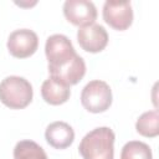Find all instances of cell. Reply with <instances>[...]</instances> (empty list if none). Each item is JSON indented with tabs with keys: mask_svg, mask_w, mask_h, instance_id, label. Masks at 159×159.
Segmentation results:
<instances>
[{
	"mask_svg": "<svg viewBox=\"0 0 159 159\" xmlns=\"http://www.w3.org/2000/svg\"><path fill=\"white\" fill-rule=\"evenodd\" d=\"M45 55L48 62L50 77L57 78L67 86L77 84L86 73V63L77 55L70 39L61 34L51 35L46 40Z\"/></svg>",
	"mask_w": 159,
	"mask_h": 159,
	"instance_id": "cell-1",
	"label": "cell"
},
{
	"mask_svg": "<svg viewBox=\"0 0 159 159\" xmlns=\"http://www.w3.org/2000/svg\"><path fill=\"white\" fill-rule=\"evenodd\" d=\"M114 132L108 127H98L87 133L78 147L83 159H113Z\"/></svg>",
	"mask_w": 159,
	"mask_h": 159,
	"instance_id": "cell-2",
	"label": "cell"
},
{
	"mask_svg": "<svg viewBox=\"0 0 159 159\" xmlns=\"http://www.w3.org/2000/svg\"><path fill=\"white\" fill-rule=\"evenodd\" d=\"M31 83L20 76H9L0 82V101L10 109H22L32 101Z\"/></svg>",
	"mask_w": 159,
	"mask_h": 159,
	"instance_id": "cell-3",
	"label": "cell"
},
{
	"mask_svg": "<svg viewBox=\"0 0 159 159\" xmlns=\"http://www.w3.org/2000/svg\"><path fill=\"white\" fill-rule=\"evenodd\" d=\"M82 106L91 113L106 112L112 104V91L107 82L94 80L88 82L81 93Z\"/></svg>",
	"mask_w": 159,
	"mask_h": 159,
	"instance_id": "cell-4",
	"label": "cell"
},
{
	"mask_svg": "<svg viewBox=\"0 0 159 159\" xmlns=\"http://www.w3.org/2000/svg\"><path fill=\"white\" fill-rule=\"evenodd\" d=\"M63 15L72 25L84 27L94 24L97 19V9L92 1L67 0L63 4Z\"/></svg>",
	"mask_w": 159,
	"mask_h": 159,
	"instance_id": "cell-5",
	"label": "cell"
},
{
	"mask_svg": "<svg viewBox=\"0 0 159 159\" xmlns=\"http://www.w3.org/2000/svg\"><path fill=\"white\" fill-rule=\"evenodd\" d=\"M103 20L112 29L127 30L133 22V10L129 1H106L103 5Z\"/></svg>",
	"mask_w": 159,
	"mask_h": 159,
	"instance_id": "cell-6",
	"label": "cell"
},
{
	"mask_svg": "<svg viewBox=\"0 0 159 159\" xmlns=\"http://www.w3.org/2000/svg\"><path fill=\"white\" fill-rule=\"evenodd\" d=\"M7 50L16 58H27L32 56L39 46L37 35L29 29L15 30L7 39Z\"/></svg>",
	"mask_w": 159,
	"mask_h": 159,
	"instance_id": "cell-7",
	"label": "cell"
},
{
	"mask_svg": "<svg viewBox=\"0 0 159 159\" xmlns=\"http://www.w3.org/2000/svg\"><path fill=\"white\" fill-rule=\"evenodd\" d=\"M77 41L82 50L92 53L101 52L108 43V34L102 25L92 24L80 27L77 31Z\"/></svg>",
	"mask_w": 159,
	"mask_h": 159,
	"instance_id": "cell-8",
	"label": "cell"
},
{
	"mask_svg": "<svg viewBox=\"0 0 159 159\" xmlns=\"http://www.w3.org/2000/svg\"><path fill=\"white\" fill-rule=\"evenodd\" d=\"M45 138L51 147L56 149H66L73 143L75 132L68 123L57 120L47 125Z\"/></svg>",
	"mask_w": 159,
	"mask_h": 159,
	"instance_id": "cell-9",
	"label": "cell"
},
{
	"mask_svg": "<svg viewBox=\"0 0 159 159\" xmlns=\"http://www.w3.org/2000/svg\"><path fill=\"white\" fill-rule=\"evenodd\" d=\"M41 96L43 101L51 106H60L68 101L71 88L57 78L48 77L41 86Z\"/></svg>",
	"mask_w": 159,
	"mask_h": 159,
	"instance_id": "cell-10",
	"label": "cell"
},
{
	"mask_svg": "<svg viewBox=\"0 0 159 159\" xmlns=\"http://www.w3.org/2000/svg\"><path fill=\"white\" fill-rule=\"evenodd\" d=\"M137 132L147 138H155L159 134V113L158 111L144 112L135 123Z\"/></svg>",
	"mask_w": 159,
	"mask_h": 159,
	"instance_id": "cell-11",
	"label": "cell"
},
{
	"mask_svg": "<svg viewBox=\"0 0 159 159\" xmlns=\"http://www.w3.org/2000/svg\"><path fill=\"white\" fill-rule=\"evenodd\" d=\"M14 159H48L45 150L34 140H20L14 148Z\"/></svg>",
	"mask_w": 159,
	"mask_h": 159,
	"instance_id": "cell-12",
	"label": "cell"
},
{
	"mask_svg": "<svg viewBox=\"0 0 159 159\" xmlns=\"http://www.w3.org/2000/svg\"><path fill=\"white\" fill-rule=\"evenodd\" d=\"M120 159H153V154L150 147L144 142L130 140L122 148Z\"/></svg>",
	"mask_w": 159,
	"mask_h": 159,
	"instance_id": "cell-13",
	"label": "cell"
}]
</instances>
